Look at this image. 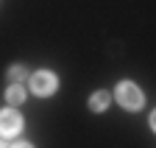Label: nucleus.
Here are the masks:
<instances>
[{"label": "nucleus", "instance_id": "1", "mask_svg": "<svg viewBox=\"0 0 156 148\" xmlns=\"http://www.w3.org/2000/svg\"><path fill=\"white\" fill-rule=\"evenodd\" d=\"M114 98H117V103H120L123 109H140L142 106V89L136 87V84H131V81H120L117 84V89H114Z\"/></svg>", "mask_w": 156, "mask_h": 148}, {"label": "nucleus", "instance_id": "8", "mask_svg": "<svg viewBox=\"0 0 156 148\" xmlns=\"http://www.w3.org/2000/svg\"><path fill=\"white\" fill-rule=\"evenodd\" d=\"M0 148H6V145H3V137H0Z\"/></svg>", "mask_w": 156, "mask_h": 148}, {"label": "nucleus", "instance_id": "6", "mask_svg": "<svg viewBox=\"0 0 156 148\" xmlns=\"http://www.w3.org/2000/svg\"><path fill=\"white\" fill-rule=\"evenodd\" d=\"M25 76H28V70H25L23 64H14V67L9 70V78H11V84H20V81H25Z\"/></svg>", "mask_w": 156, "mask_h": 148}, {"label": "nucleus", "instance_id": "7", "mask_svg": "<svg viewBox=\"0 0 156 148\" xmlns=\"http://www.w3.org/2000/svg\"><path fill=\"white\" fill-rule=\"evenodd\" d=\"M11 148H34V145H31V143H14Z\"/></svg>", "mask_w": 156, "mask_h": 148}, {"label": "nucleus", "instance_id": "5", "mask_svg": "<svg viewBox=\"0 0 156 148\" xmlns=\"http://www.w3.org/2000/svg\"><path fill=\"white\" fill-rule=\"evenodd\" d=\"M6 101H9L11 106L23 103V101H25V89H23V84H11V87L6 89Z\"/></svg>", "mask_w": 156, "mask_h": 148}, {"label": "nucleus", "instance_id": "4", "mask_svg": "<svg viewBox=\"0 0 156 148\" xmlns=\"http://www.w3.org/2000/svg\"><path fill=\"white\" fill-rule=\"evenodd\" d=\"M109 101H112L109 92H95V95L89 98V112H103V109L109 106Z\"/></svg>", "mask_w": 156, "mask_h": 148}, {"label": "nucleus", "instance_id": "2", "mask_svg": "<svg viewBox=\"0 0 156 148\" xmlns=\"http://www.w3.org/2000/svg\"><path fill=\"white\" fill-rule=\"evenodd\" d=\"M56 87H58V78L53 76L50 70H39V73H34L31 76V89L36 92V95H53L56 92Z\"/></svg>", "mask_w": 156, "mask_h": 148}, {"label": "nucleus", "instance_id": "3", "mask_svg": "<svg viewBox=\"0 0 156 148\" xmlns=\"http://www.w3.org/2000/svg\"><path fill=\"white\" fill-rule=\"evenodd\" d=\"M20 128H23V117L14 109H3L0 112V137H14L20 134Z\"/></svg>", "mask_w": 156, "mask_h": 148}]
</instances>
